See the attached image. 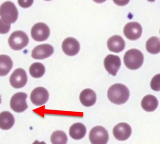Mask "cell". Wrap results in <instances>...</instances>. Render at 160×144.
Returning a JSON list of instances; mask_svg holds the SVG:
<instances>
[{
	"label": "cell",
	"instance_id": "28",
	"mask_svg": "<svg viewBox=\"0 0 160 144\" xmlns=\"http://www.w3.org/2000/svg\"><path fill=\"white\" fill-rule=\"evenodd\" d=\"M106 1V0H93L94 2L98 3H102Z\"/></svg>",
	"mask_w": 160,
	"mask_h": 144
},
{
	"label": "cell",
	"instance_id": "18",
	"mask_svg": "<svg viewBox=\"0 0 160 144\" xmlns=\"http://www.w3.org/2000/svg\"><path fill=\"white\" fill-rule=\"evenodd\" d=\"M86 131V128L83 124L77 123L70 127L69 135L72 139L79 140L84 137Z\"/></svg>",
	"mask_w": 160,
	"mask_h": 144
},
{
	"label": "cell",
	"instance_id": "14",
	"mask_svg": "<svg viewBox=\"0 0 160 144\" xmlns=\"http://www.w3.org/2000/svg\"><path fill=\"white\" fill-rule=\"evenodd\" d=\"M62 48L66 55L69 56H75L79 52V42L73 37H68L63 42Z\"/></svg>",
	"mask_w": 160,
	"mask_h": 144
},
{
	"label": "cell",
	"instance_id": "12",
	"mask_svg": "<svg viewBox=\"0 0 160 144\" xmlns=\"http://www.w3.org/2000/svg\"><path fill=\"white\" fill-rule=\"evenodd\" d=\"M54 52V48L51 45L43 44L38 45L32 51V56L36 60H43L48 58Z\"/></svg>",
	"mask_w": 160,
	"mask_h": 144
},
{
	"label": "cell",
	"instance_id": "6",
	"mask_svg": "<svg viewBox=\"0 0 160 144\" xmlns=\"http://www.w3.org/2000/svg\"><path fill=\"white\" fill-rule=\"evenodd\" d=\"M50 34L48 26L43 23H36L32 27L31 35L34 40L38 42H42L48 39Z\"/></svg>",
	"mask_w": 160,
	"mask_h": 144
},
{
	"label": "cell",
	"instance_id": "26",
	"mask_svg": "<svg viewBox=\"0 0 160 144\" xmlns=\"http://www.w3.org/2000/svg\"><path fill=\"white\" fill-rule=\"evenodd\" d=\"M34 0H18L19 5L22 8H28L32 5Z\"/></svg>",
	"mask_w": 160,
	"mask_h": 144
},
{
	"label": "cell",
	"instance_id": "8",
	"mask_svg": "<svg viewBox=\"0 0 160 144\" xmlns=\"http://www.w3.org/2000/svg\"><path fill=\"white\" fill-rule=\"evenodd\" d=\"M27 80L26 71L22 68H17L10 76L9 82L14 88H20L26 85Z\"/></svg>",
	"mask_w": 160,
	"mask_h": 144
},
{
	"label": "cell",
	"instance_id": "31",
	"mask_svg": "<svg viewBox=\"0 0 160 144\" xmlns=\"http://www.w3.org/2000/svg\"><path fill=\"white\" fill-rule=\"evenodd\" d=\"M45 1H51V0H45Z\"/></svg>",
	"mask_w": 160,
	"mask_h": 144
},
{
	"label": "cell",
	"instance_id": "24",
	"mask_svg": "<svg viewBox=\"0 0 160 144\" xmlns=\"http://www.w3.org/2000/svg\"><path fill=\"white\" fill-rule=\"evenodd\" d=\"M150 86L154 91H160V73L153 77L150 83Z\"/></svg>",
	"mask_w": 160,
	"mask_h": 144
},
{
	"label": "cell",
	"instance_id": "20",
	"mask_svg": "<svg viewBox=\"0 0 160 144\" xmlns=\"http://www.w3.org/2000/svg\"><path fill=\"white\" fill-rule=\"evenodd\" d=\"M13 65V62L10 57L6 55H0V76L7 75Z\"/></svg>",
	"mask_w": 160,
	"mask_h": 144
},
{
	"label": "cell",
	"instance_id": "27",
	"mask_svg": "<svg viewBox=\"0 0 160 144\" xmlns=\"http://www.w3.org/2000/svg\"><path fill=\"white\" fill-rule=\"evenodd\" d=\"M116 4L120 6H124L129 2L130 0H113Z\"/></svg>",
	"mask_w": 160,
	"mask_h": 144
},
{
	"label": "cell",
	"instance_id": "17",
	"mask_svg": "<svg viewBox=\"0 0 160 144\" xmlns=\"http://www.w3.org/2000/svg\"><path fill=\"white\" fill-rule=\"evenodd\" d=\"M15 124V118L13 115L8 112L0 113V128L3 130L10 129Z\"/></svg>",
	"mask_w": 160,
	"mask_h": 144
},
{
	"label": "cell",
	"instance_id": "9",
	"mask_svg": "<svg viewBox=\"0 0 160 144\" xmlns=\"http://www.w3.org/2000/svg\"><path fill=\"white\" fill-rule=\"evenodd\" d=\"M48 92L43 87H37L32 91L31 100L34 105L41 106L47 103L49 99Z\"/></svg>",
	"mask_w": 160,
	"mask_h": 144
},
{
	"label": "cell",
	"instance_id": "32",
	"mask_svg": "<svg viewBox=\"0 0 160 144\" xmlns=\"http://www.w3.org/2000/svg\"></svg>",
	"mask_w": 160,
	"mask_h": 144
},
{
	"label": "cell",
	"instance_id": "19",
	"mask_svg": "<svg viewBox=\"0 0 160 144\" xmlns=\"http://www.w3.org/2000/svg\"><path fill=\"white\" fill-rule=\"evenodd\" d=\"M142 107L147 112H153L158 108V101L155 96L151 95L146 96L142 100Z\"/></svg>",
	"mask_w": 160,
	"mask_h": 144
},
{
	"label": "cell",
	"instance_id": "13",
	"mask_svg": "<svg viewBox=\"0 0 160 144\" xmlns=\"http://www.w3.org/2000/svg\"><path fill=\"white\" fill-rule=\"evenodd\" d=\"M132 133V129L128 124L121 123L117 125L113 130L115 138L119 141H125L129 139Z\"/></svg>",
	"mask_w": 160,
	"mask_h": 144
},
{
	"label": "cell",
	"instance_id": "22",
	"mask_svg": "<svg viewBox=\"0 0 160 144\" xmlns=\"http://www.w3.org/2000/svg\"><path fill=\"white\" fill-rule=\"evenodd\" d=\"M45 66L41 63H34L30 67L29 72L32 77L35 78L42 77L45 73Z\"/></svg>",
	"mask_w": 160,
	"mask_h": 144
},
{
	"label": "cell",
	"instance_id": "25",
	"mask_svg": "<svg viewBox=\"0 0 160 144\" xmlns=\"http://www.w3.org/2000/svg\"><path fill=\"white\" fill-rule=\"evenodd\" d=\"M10 29V24L4 22L0 19V34H4L8 32Z\"/></svg>",
	"mask_w": 160,
	"mask_h": 144
},
{
	"label": "cell",
	"instance_id": "2",
	"mask_svg": "<svg viewBox=\"0 0 160 144\" xmlns=\"http://www.w3.org/2000/svg\"><path fill=\"white\" fill-rule=\"evenodd\" d=\"M126 66L131 70H137L143 63L144 56L139 50L132 49L127 51L124 57Z\"/></svg>",
	"mask_w": 160,
	"mask_h": 144
},
{
	"label": "cell",
	"instance_id": "1",
	"mask_svg": "<svg viewBox=\"0 0 160 144\" xmlns=\"http://www.w3.org/2000/svg\"><path fill=\"white\" fill-rule=\"evenodd\" d=\"M107 96L112 103L120 105L126 103L128 100L129 90L126 86L122 84H115L108 89Z\"/></svg>",
	"mask_w": 160,
	"mask_h": 144
},
{
	"label": "cell",
	"instance_id": "16",
	"mask_svg": "<svg viewBox=\"0 0 160 144\" xmlns=\"http://www.w3.org/2000/svg\"><path fill=\"white\" fill-rule=\"evenodd\" d=\"M80 100L83 106L90 107L96 103L97 96L93 90L89 88H86L82 91L80 94Z\"/></svg>",
	"mask_w": 160,
	"mask_h": 144
},
{
	"label": "cell",
	"instance_id": "23",
	"mask_svg": "<svg viewBox=\"0 0 160 144\" xmlns=\"http://www.w3.org/2000/svg\"><path fill=\"white\" fill-rule=\"evenodd\" d=\"M51 141L53 144H65L68 142V137L64 132L57 131L52 134Z\"/></svg>",
	"mask_w": 160,
	"mask_h": 144
},
{
	"label": "cell",
	"instance_id": "21",
	"mask_svg": "<svg viewBox=\"0 0 160 144\" xmlns=\"http://www.w3.org/2000/svg\"><path fill=\"white\" fill-rule=\"evenodd\" d=\"M146 50L148 52L153 54L160 52V38L157 37H152L146 42Z\"/></svg>",
	"mask_w": 160,
	"mask_h": 144
},
{
	"label": "cell",
	"instance_id": "11",
	"mask_svg": "<svg viewBox=\"0 0 160 144\" xmlns=\"http://www.w3.org/2000/svg\"><path fill=\"white\" fill-rule=\"evenodd\" d=\"M120 58L116 55L110 54L106 56L104 60L105 69L110 74L116 76L121 66Z\"/></svg>",
	"mask_w": 160,
	"mask_h": 144
},
{
	"label": "cell",
	"instance_id": "5",
	"mask_svg": "<svg viewBox=\"0 0 160 144\" xmlns=\"http://www.w3.org/2000/svg\"><path fill=\"white\" fill-rule=\"evenodd\" d=\"M89 139L91 144H107L109 140V134L104 127L101 126H97L90 131Z\"/></svg>",
	"mask_w": 160,
	"mask_h": 144
},
{
	"label": "cell",
	"instance_id": "10",
	"mask_svg": "<svg viewBox=\"0 0 160 144\" xmlns=\"http://www.w3.org/2000/svg\"><path fill=\"white\" fill-rule=\"evenodd\" d=\"M142 28L140 23L136 22H129L124 28L125 36L130 40L139 39L142 35Z\"/></svg>",
	"mask_w": 160,
	"mask_h": 144
},
{
	"label": "cell",
	"instance_id": "30",
	"mask_svg": "<svg viewBox=\"0 0 160 144\" xmlns=\"http://www.w3.org/2000/svg\"><path fill=\"white\" fill-rule=\"evenodd\" d=\"M1 101H2V100H1V96H0V103H1Z\"/></svg>",
	"mask_w": 160,
	"mask_h": 144
},
{
	"label": "cell",
	"instance_id": "29",
	"mask_svg": "<svg viewBox=\"0 0 160 144\" xmlns=\"http://www.w3.org/2000/svg\"><path fill=\"white\" fill-rule=\"evenodd\" d=\"M148 1L150 2H155V0H148Z\"/></svg>",
	"mask_w": 160,
	"mask_h": 144
},
{
	"label": "cell",
	"instance_id": "3",
	"mask_svg": "<svg viewBox=\"0 0 160 144\" xmlns=\"http://www.w3.org/2000/svg\"><path fill=\"white\" fill-rule=\"evenodd\" d=\"M0 17L4 22L9 24L16 22L18 12L14 3L10 1L4 2L0 6Z\"/></svg>",
	"mask_w": 160,
	"mask_h": 144
},
{
	"label": "cell",
	"instance_id": "4",
	"mask_svg": "<svg viewBox=\"0 0 160 144\" xmlns=\"http://www.w3.org/2000/svg\"><path fill=\"white\" fill-rule=\"evenodd\" d=\"M9 47L14 50H21L26 47L29 43L28 36L22 31L13 32L8 39Z\"/></svg>",
	"mask_w": 160,
	"mask_h": 144
},
{
	"label": "cell",
	"instance_id": "7",
	"mask_svg": "<svg viewBox=\"0 0 160 144\" xmlns=\"http://www.w3.org/2000/svg\"><path fill=\"white\" fill-rule=\"evenodd\" d=\"M27 95L23 92H18L15 94L11 98L10 106L11 109L17 113L24 112L28 108L26 102Z\"/></svg>",
	"mask_w": 160,
	"mask_h": 144
},
{
	"label": "cell",
	"instance_id": "15",
	"mask_svg": "<svg viewBox=\"0 0 160 144\" xmlns=\"http://www.w3.org/2000/svg\"><path fill=\"white\" fill-rule=\"evenodd\" d=\"M107 46L110 51L118 53L125 49V42L121 36L115 35L108 39Z\"/></svg>",
	"mask_w": 160,
	"mask_h": 144
}]
</instances>
